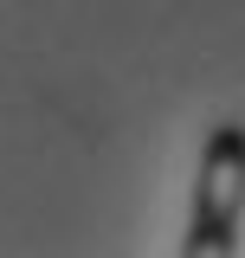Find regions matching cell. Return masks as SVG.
<instances>
[{"mask_svg":"<svg viewBox=\"0 0 245 258\" xmlns=\"http://www.w3.org/2000/svg\"><path fill=\"white\" fill-rule=\"evenodd\" d=\"M239 213H245V123H219V129H207V149H200L187 252L226 258L239 245Z\"/></svg>","mask_w":245,"mask_h":258,"instance_id":"6da1fadb","label":"cell"}]
</instances>
